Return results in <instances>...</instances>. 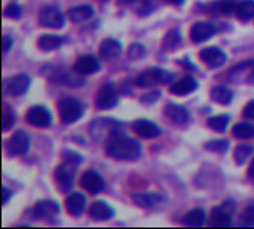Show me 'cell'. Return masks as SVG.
I'll return each mask as SVG.
<instances>
[{"instance_id":"1","label":"cell","mask_w":254,"mask_h":229,"mask_svg":"<svg viewBox=\"0 0 254 229\" xmlns=\"http://www.w3.org/2000/svg\"><path fill=\"white\" fill-rule=\"evenodd\" d=\"M106 153L116 161H137L141 155V146L137 140L115 133L106 145Z\"/></svg>"},{"instance_id":"2","label":"cell","mask_w":254,"mask_h":229,"mask_svg":"<svg viewBox=\"0 0 254 229\" xmlns=\"http://www.w3.org/2000/svg\"><path fill=\"white\" fill-rule=\"evenodd\" d=\"M58 115L63 124H74L83 116V106L74 97H64L58 103Z\"/></svg>"},{"instance_id":"3","label":"cell","mask_w":254,"mask_h":229,"mask_svg":"<svg viewBox=\"0 0 254 229\" xmlns=\"http://www.w3.org/2000/svg\"><path fill=\"white\" fill-rule=\"evenodd\" d=\"M173 79V73L153 67V69H147L144 72H141L138 75V77L135 79V85L140 88H152L155 85L159 83H168Z\"/></svg>"},{"instance_id":"4","label":"cell","mask_w":254,"mask_h":229,"mask_svg":"<svg viewBox=\"0 0 254 229\" xmlns=\"http://www.w3.org/2000/svg\"><path fill=\"white\" fill-rule=\"evenodd\" d=\"M54 179L57 183V188L61 192H68L73 186V179H74V164L65 161L64 164L58 165L54 173Z\"/></svg>"},{"instance_id":"5","label":"cell","mask_w":254,"mask_h":229,"mask_svg":"<svg viewBox=\"0 0 254 229\" xmlns=\"http://www.w3.org/2000/svg\"><path fill=\"white\" fill-rule=\"evenodd\" d=\"M39 22L48 28H61L65 24L64 13L55 6H45L39 13Z\"/></svg>"},{"instance_id":"6","label":"cell","mask_w":254,"mask_h":229,"mask_svg":"<svg viewBox=\"0 0 254 229\" xmlns=\"http://www.w3.org/2000/svg\"><path fill=\"white\" fill-rule=\"evenodd\" d=\"M25 121L36 128H48L52 124V115L45 106H31L25 113Z\"/></svg>"},{"instance_id":"7","label":"cell","mask_w":254,"mask_h":229,"mask_svg":"<svg viewBox=\"0 0 254 229\" xmlns=\"http://www.w3.org/2000/svg\"><path fill=\"white\" fill-rule=\"evenodd\" d=\"M6 149H7V153L12 155V156L25 155L28 152V149H30V137H28V134L25 131H22V130H18L6 142Z\"/></svg>"},{"instance_id":"8","label":"cell","mask_w":254,"mask_h":229,"mask_svg":"<svg viewBox=\"0 0 254 229\" xmlns=\"http://www.w3.org/2000/svg\"><path fill=\"white\" fill-rule=\"evenodd\" d=\"M234 203L226 201L222 206H217L211 210V227H231L232 225V213H234Z\"/></svg>"},{"instance_id":"9","label":"cell","mask_w":254,"mask_h":229,"mask_svg":"<svg viewBox=\"0 0 254 229\" xmlns=\"http://www.w3.org/2000/svg\"><path fill=\"white\" fill-rule=\"evenodd\" d=\"M116 104H118L116 88L113 86V83H104L95 97V106L101 110H106V109L115 107Z\"/></svg>"},{"instance_id":"10","label":"cell","mask_w":254,"mask_h":229,"mask_svg":"<svg viewBox=\"0 0 254 229\" xmlns=\"http://www.w3.org/2000/svg\"><path fill=\"white\" fill-rule=\"evenodd\" d=\"M216 27L214 24L208 22V21H198L190 27L189 36L192 39L193 43H202L205 40H208L210 37H213L216 34Z\"/></svg>"},{"instance_id":"11","label":"cell","mask_w":254,"mask_h":229,"mask_svg":"<svg viewBox=\"0 0 254 229\" xmlns=\"http://www.w3.org/2000/svg\"><path fill=\"white\" fill-rule=\"evenodd\" d=\"M199 58H201L202 63H205L210 69H219V67H222V66L226 63V60H228L226 54H225L220 48H217V46L204 48V49L199 52Z\"/></svg>"},{"instance_id":"12","label":"cell","mask_w":254,"mask_h":229,"mask_svg":"<svg viewBox=\"0 0 254 229\" xmlns=\"http://www.w3.org/2000/svg\"><path fill=\"white\" fill-rule=\"evenodd\" d=\"M30 83H31V77L27 73H19L13 77L6 79L4 86L10 95H22L24 92L28 91Z\"/></svg>"},{"instance_id":"13","label":"cell","mask_w":254,"mask_h":229,"mask_svg":"<svg viewBox=\"0 0 254 229\" xmlns=\"http://www.w3.org/2000/svg\"><path fill=\"white\" fill-rule=\"evenodd\" d=\"M58 213H60V206L52 200H42V201L36 203L33 207L34 218L42 219V221L55 219L58 216Z\"/></svg>"},{"instance_id":"14","label":"cell","mask_w":254,"mask_h":229,"mask_svg":"<svg viewBox=\"0 0 254 229\" xmlns=\"http://www.w3.org/2000/svg\"><path fill=\"white\" fill-rule=\"evenodd\" d=\"M80 186L89 194H98L104 189V179L95 170H86L80 177Z\"/></svg>"},{"instance_id":"15","label":"cell","mask_w":254,"mask_h":229,"mask_svg":"<svg viewBox=\"0 0 254 229\" xmlns=\"http://www.w3.org/2000/svg\"><path fill=\"white\" fill-rule=\"evenodd\" d=\"M132 131L146 140L156 139L161 136V128L149 119H137L135 122H132Z\"/></svg>"},{"instance_id":"16","label":"cell","mask_w":254,"mask_h":229,"mask_svg":"<svg viewBox=\"0 0 254 229\" xmlns=\"http://www.w3.org/2000/svg\"><path fill=\"white\" fill-rule=\"evenodd\" d=\"M100 69H101V64L94 55H82V57H79L76 60V63L73 66V70L77 75H82V76L97 73Z\"/></svg>"},{"instance_id":"17","label":"cell","mask_w":254,"mask_h":229,"mask_svg":"<svg viewBox=\"0 0 254 229\" xmlns=\"http://www.w3.org/2000/svg\"><path fill=\"white\" fill-rule=\"evenodd\" d=\"M64 206H65V210H67L68 215H71V216H80L83 213V210H85L86 198L80 192H71V194H68L65 197Z\"/></svg>"},{"instance_id":"18","label":"cell","mask_w":254,"mask_h":229,"mask_svg":"<svg viewBox=\"0 0 254 229\" xmlns=\"http://www.w3.org/2000/svg\"><path fill=\"white\" fill-rule=\"evenodd\" d=\"M98 54H100L101 60H104V61L115 60L122 54V45L115 39H104L100 43Z\"/></svg>"},{"instance_id":"19","label":"cell","mask_w":254,"mask_h":229,"mask_svg":"<svg viewBox=\"0 0 254 229\" xmlns=\"http://www.w3.org/2000/svg\"><path fill=\"white\" fill-rule=\"evenodd\" d=\"M89 218L94 221H109L115 218V210L104 201H95L89 207Z\"/></svg>"},{"instance_id":"20","label":"cell","mask_w":254,"mask_h":229,"mask_svg":"<svg viewBox=\"0 0 254 229\" xmlns=\"http://www.w3.org/2000/svg\"><path fill=\"white\" fill-rule=\"evenodd\" d=\"M196 89H198L196 79L192 77V76H186V77L177 80L176 83H173V86L170 88V92L174 94V95H188V94H192Z\"/></svg>"},{"instance_id":"21","label":"cell","mask_w":254,"mask_h":229,"mask_svg":"<svg viewBox=\"0 0 254 229\" xmlns=\"http://www.w3.org/2000/svg\"><path fill=\"white\" fill-rule=\"evenodd\" d=\"M67 15H68V18H70L71 22H83V21H88L89 18H92L94 7L91 4L74 6V7H71V9L67 10Z\"/></svg>"},{"instance_id":"22","label":"cell","mask_w":254,"mask_h":229,"mask_svg":"<svg viewBox=\"0 0 254 229\" xmlns=\"http://www.w3.org/2000/svg\"><path fill=\"white\" fill-rule=\"evenodd\" d=\"M165 115L176 124H186L189 121V112L176 103H170L165 106Z\"/></svg>"},{"instance_id":"23","label":"cell","mask_w":254,"mask_h":229,"mask_svg":"<svg viewBox=\"0 0 254 229\" xmlns=\"http://www.w3.org/2000/svg\"><path fill=\"white\" fill-rule=\"evenodd\" d=\"M235 16L243 22L252 21L254 18V0H241L240 3H237Z\"/></svg>"},{"instance_id":"24","label":"cell","mask_w":254,"mask_h":229,"mask_svg":"<svg viewBox=\"0 0 254 229\" xmlns=\"http://www.w3.org/2000/svg\"><path fill=\"white\" fill-rule=\"evenodd\" d=\"M210 95H211V98H213L216 103L223 104V106L231 104V103H232V98H234L232 89H229L228 86H223V85H219V86L211 88Z\"/></svg>"},{"instance_id":"25","label":"cell","mask_w":254,"mask_h":229,"mask_svg":"<svg viewBox=\"0 0 254 229\" xmlns=\"http://www.w3.org/2000/svg\"><path fill=\"white\" fill-rule=\"evenodd\" d=\"M63 43H64V39L61 36H57V34H43L37 40V46L42 51H54V49H58Z\"/></svg>"},{"instance_id":"26","label":"cell","mask_w":254,"mask_h":229,"mask_svg":"<svg viewBox=\"0 0 254 229\" xmlns=\"http://www.w3.org/2000/svg\"><path fill=\"white\" fill-rule=\"evenodd\" d=\"M132 201L141 207V209H152L158 201H161V197L158 194H143V192H137L132 195Z\"/></svg>"},{"instance_id":"27","label":"cell","mask_w":254,"mask_h":229,"mask_svg":"<svg viewBox=\"0 0 254 229\" xmlns=\"http://www.w3.org/2000/svg\"><path fill=\"white\" fill-rule=\"evenodd\" d=\"M205 224V212L202 209H193L183 218V225L186 227H202Z\"/></svg>"},{"instance_id":"28","label":"cell","mask_w":254,"mask_h":229,"mask_svg":"<svg viewBox=\"0 0 254 229\" xmlns=\"http://www.w3.org/2000/svg\"><path fill=\"white\" fill-rule=\"evenodd\" d=\"M235 7H237V3L234 0H217L208 6V9L213 13H219V15L235 13Z\"/></svg>"},{"instance_id":"29","label":"cell","mask_w":254,"mask_h":229,"mask_svg":"<svg viewBox=\"0 0 254 229\" xmlns=\"http://www.w3.org/2000/svg\"><path fill=\"white\" fill-rule=\"evenodd\" d=\"M232 134H234L237 139H241V140L253 139L254 125L253 124H250V122H240V124H237V125L232 128Z\"/></svg>"},{"instance_id":"30","label":"cell","mask_w":254,"mask_h":229,"mask_svg":"<svg viewBox=\"0 0 254 229\" xmlns=\"http://www.w3.org/2000/svg\"><path fill=\"white\" fill-rule=\"evenodd\" d=\"M180 43H182V34L177 28H173L165 34L164 42H162V48L167 51H174Z\"/></svg>"},{"instance_id":"31","label":"cell","mask_w":254,"mask_h":229,"mask_svg":"<svg viewBox=\"0 0 254 229\" xmlns=\"http://www.w3.org/2000/svg\"><path fill=\"white\" fill-rule=\"evenodd\" d=\"M254 148L250 145H240L237 146V149L234 151V158H235V162L238 165H243L252 155H253Z\"/></svg>"},{"instance_id":"32","label":"cell","mask_w":254,"mask_h":229,"mask_svg":"<svg viewBox=\"0 0 254 229\" xmlns=\"http://www.w3.org/2000/svg\"><path fill=\"white\" fill-rule=\"evenodd\" d=\"M229 124V116L228 115H217V116H213L208 119L207 125L213 130V131H217V133H223L226 130Z\"/></svg>"},{"instance_id":"33","label":"cell","mask_w":254,"mask_h":229,"mask_svg":"<svg viewBox=\"0 0 254 229\" xmlns=\"http://www.w3.org/2000/svg\"><path fill=\"white\" fill-rule=\"evenodd\" d=\"M205 151L213 152V153H223L229 149V140L226 139H217V140H210L204 145Z\"/></svg>"},{"instance_id":"34","label":"cell","mask_w":254,"mask_h":229,"mask_svg":"<svg viewBox=\"0 0 254 229\" xmlns=\"http://www.w3.org/2000/svg\"><path fill=\"white\" fill-rule=\"evenodd\" d=\"M4 16L6 18H10V19H19L21 15H22V7L18 4V3H10L4 7L3 10Z\"/></svg>"},{"instance_id":"35","label":"cell","mask_w":254,"mask_h":229,"mask_svg":"<svg viewBox=\"0 0 254 229\" xmlns=\"http://www.w3.org/2000/svg\"><path fill=\"white\" fill-rule=\"evenodd\" d=\"M144 46L143 45H140V43H132L131 46H129V49H128V57L131 58V60H138V58H141L143 55H144Z\"/></svg>"},{"instance_id":"36","label":"cell","mask_w":254,"mask_h":229,"mask_svg":"<svg viewBox=\"0 0 254 229\" xmlns=\"http://www.w3.org/2000/svg\"><path fill=\"white\" fill-rule=\"evenodd\" d=\"M13 124H15V115H13L12 110L7 109V106H4V110H3V131H7Z\"/></svg>"},{"instance_id":"37","label":"cell","mask_w":254,"mask_h":229,"mask_svg":"<svg viewBox=\"0 0 254 229\" xmlns=\"http://www.w3.org/2000/svg\"><path fill=\"white\" fill-rule=\"evenodd\" d=\"M241 221L244 225H254V204H250L241 215Z\"/></svg>"},{"instance_id":"38","label":"cell","mask_w":254,"mask_h":229,"mask_svg":"<svg viewBox=\"0 0 254 229\" xmlns=\"http://www.w3.org/2000/svg\"><path fill=\"white\" fill-rule=\"evenodd\" d=\"M63 156H64L65 161L73 162V164H79V162L82 161V156H80L79 153L73 152V151H65V152L63 153Z\"/></svg>"},{"instance_id":"39","label":"cell","mask_w":254,"mask_h":229,"mask_svg":"<svg viewBox=\"0 0 254 229\" xmlns=\"http://www.w3.org/2000/svg\"><path fill=\"white\" fill-rule=\"evenodd\" d=\"M159 95H161L159 91H152V92H149V94H144V95H141V103H144V104H152V103H155V101L158 100Z\"/></svg>"},{"instance_id":"40","label":"cell","mask_w":254,"mask_h":229,"mask_svg":"<svg viewBox=\"0 0 254 229\" xmlns=\"http://www.w3.org/2000/svg\"><path fill=\"white\" fill-rule=\"evenodd\" d=\"M243 116H244L246 119H253L254 121V100L246 104V107H244V110H243Z\"/></svg>"},{"instance_id":"41","label":"cell","mask_w":254,"mask_h":229,"mask_svg":"<svg viewBox=\"0 0 254 229\" xmlns=\"http://www.w3.org/2000/svg\"><path fill=\"white\" fill-rule=\"evenodd\" d=\"M1 42H3V54H6V52L12 48V45H13L12 37H9V36H3Z\"/></svg>"},{"instance_id":"42","label":"cell","mask_w":254,"mask_h":229,"mask_svg":"<svg viewBox=\"0 0 254 229\" xmlns=\"http://www.w3.org/2000/svg\"><path fill=\"white\" fill-rule=\"evenodd\" d=\"M10 197H12V191H9L6 186H3V204H7Z\"/></svg>"},{"instance_id":"43","label":"cell","mask_w":254,"mask_h":229,"mask_svg":"<svg viewBox=\"0 0 254 229\" xmlns=\"http://www.w3.org/2000/svg\"><path fill=\"white\" fill-rule=\"evenodd\" d=\"M247 174H249V177L254 179V158H253V161L250 162V167H249V171H247Z\"/></svg>"},{"instance_id":"44","label":"cell","mask_w":254,"mask_h":229,"mask_svg":"<svg viewBox=\"0 0 254 229\" xmlns=\"http://www.w3.org/2000/svg\"><path fill=\"white\" fill-rule=\"evenodd\" d=\"M134 1H135V0H118V3H119V4H124V6H125V4H131V3H134Z\"/></svg>"},{"instance_id":"45","label":"cell","mask_w":254,"mask_h":229,"mask_svg":"<svg viewBox=\"0 0 254 229\" xmlns=\"http://www.w3.org/2000/svg\"><path fill=\"white\" fill-rule=\"evenodd\" d=\"M249 82H254V66H253V70H252V73H250V77H249Z\"/></svg>"},{"instance_id":"46","label":"cell","mask_w":254,"mask_h":229,"mask_svg":"<svg viewBox=\"0 0 254 229\" xmlns=\"http://www.w3.org/2000/svg\"><path fill=\"white\" fill-rule=\"evenodd\" d=\"M168 1H171V3H174V4H182L185 0H168Z\"/></svg>"}]
</instances>
